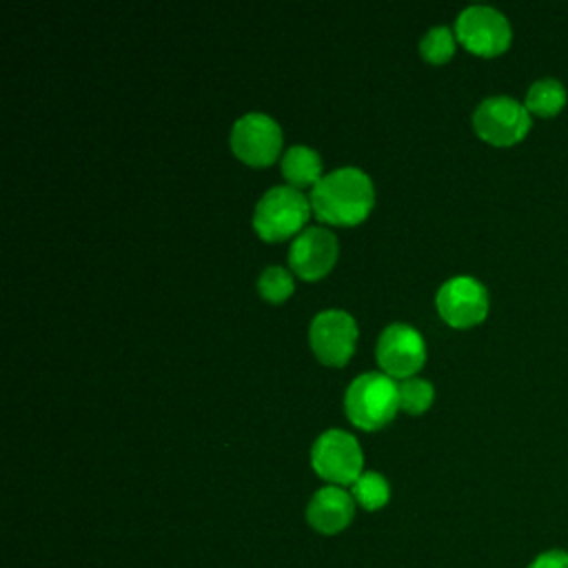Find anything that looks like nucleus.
Segmentation results:
<instances>
[{"mask_svg": "<svg viewBox=\"0 0 568 568\" xmlns=\"http://www.w3.org/2000/svg\"><path fill=\"white\" fill-rule=\"evenodd\" d=\"M373 200V182L357 166L333 169L311 189V206L315 215L333 224H355L364 220Z\"/></svg>", "mask_w": 568, "mask_h": 568, "instance_id": "f257e3e1", "label": "nucleus"}, {"mask_svg": "<svg viewBox=\"0 0 568 568\" xmlns=\"http://www.w3.org/2000/svg\"><path fill=\"white\" fill-rule=\"evenodd\" d=\"M344 408L353 424L362 428H379L399 408L397 384L386 373L364 371L346 386Z\"/></svg>", "mask_w": 568, "mask_h": 568, "instance_id": "f03ea898", "label": "nucleus"}, {"mask_svg": "<svg viewBox=\"0 0 568 568\" xmlns=\"http://www.w3.org/2000/svg\"><path fill=\"white\" fill-rule=\"evenodd\" d=\"M308 206L311 202L300 189L291 184L271 186L262 193L253 209V226L264 240H284L304 224L308 217Z\"/></svg>", "mask_w": 568, "mask_h": 568, "instance_id": "7ed1b4c3", "label": "nucleus"}, {"mask_svg": "<svg viewBox=\"0 0 568 568\" xmlns=\"http://www.w3.org/2000/svg\"><path fill=\"white\" fill-rule=\"evenodd\" d=\"M528 109L508 95L484 98L473 111V126L481 140L495 146L521 142L530 131Z\"/></svg>", "mask_w": 568, "mask_h": 568, "instance_id": "20e7f679", "label": "nucleus"}, {"mask_svg": "<svg viewBox=\"0 0 568 568\" xmlns=\"http://www.w3.org/2000/svg\"><path fill=\"white\" fill-rule=\"evenodd\" d=\"M457 40L473 53L493 58L510 47V22L501 11L488 4H468L455 20Z\"/></svg>", "mask_w": 568, "mask_h": 568, "instance_id": "39448f33", "label": "nucleus"}, {"mask_svg": "<svg viewBox=\"0 0 568 568\" xmlns=\"http://www.w3.org/2000/svg\"><path fill=\"white\" fill-rule=\"evenodd\" d=\"M311 462L320 477L337 484H353L362 475V448L357 439L342 428H328L317 435L311 448Z\"/></svg>", "mask_w": 568, "mask_h": 568, "instance_id": "423d86ee", "label": "nucleus"}, {"mask_svg": "<svg viewBox=\"0 0 568 568\" xmlns=\"http://www.w3.org/2000/svg\"><path fill=\"white\" fill-rule=\"evenodd\" d=\"M229 140L233 153L242 162L264 166L273 162L282 149V129L271 115L262 111H248L233 122Z\"/></svg>", "mask_w": 568, "mask_h": 568, "instance_id": "0eeeda50", "label": "nucleus"}, {"mask_svg": "<svg viewBox=\"0 0 568 568\" xmlns=\"http://www.w3.org/2000/svg\"><path fill=\"white\" fill-rule=\"evenodd\" d=\"M439 315L457 328L479 324L488 313V291L470 275L448 277L435 295Z\"/></svg>", "mask_w": 568, "mask_h": 568, "instance_id": "6e6552de", "label": "nucleus"}, {"mask_svg": "<svg viewBox=\"0 0 568 568\" xmlns=\"http://www.w3.org/2000/svg\"><path fill=\"white\" fill-rule=\"evenodd\" d=\"M357 337V324L351 313L342 308H326L315 313L308 326V339L315 351V355L324 364L339 366L344 364L353 348Z\"/></svg>", "mask_w": 568, "mask_h": 568, "instance_id": "1a4fd4ad", "label": "nucleus"}, {"mask_svg": "<svg viewBox=\"0 0 568 568\" xmlns=\"http://www.w3.org/2000/svg\"><path fill=\"white\" fill-rule=\"evenodd\" d=\"M375 355L388 377L404 379L424 364L426 346L417 328L406 322H393L379 333Z\"/></svg>", "mask_w": 568, "mask_h": 568, "instance_id": "9d476101", "label": "nucleus"}, {"mask_svg": "<svg viewBox=\"0 0 568 568\" xmlns=\"http://www.w3.org/2000/svg\"><path fill=\"white\" fill-rule=\"evenodd\" d=\"M337 257V237L324 226H308L288 246V264L304 280L324 275Z\"/></svg>", "mask_w": 568, "mask_h": 568, "instance_id": "9b49d317", "label": "nucleus"}, {"mask_svg": "<svg viewBox=\"0 0 568 568\" xmlns=\"http://www.w3.org/2000/svg\"><path fill=\"white\" fill-rule=\"evenodd\" d=\"M353 510H355L353 497L344 488L331 484L313 493L306 508V517L315 530L333 535L344 530L351 524Z\"/></svg>", "mask_w": 568, "mask_h": 568, "instance_id": "f8f14e48", "label": "nucleus"}, {"mask_svg": "<svg viewBox=\"0 0 568 568\" xmlns=\"http://www.w3.org/2000/svg\"><path fill=\"white\" fill-rule=\"evenodd\" d=\"M320 153L306 144H291L282 155V173L291 186L315 184L322 175Z\"/></svg>", "mask_w": 568, "mask_h": 568, "instance_id": "ddd939ff", "label": "nucleus"}, {"mask_svg": "<svg viewBox=\"0 0 568 568\" xmlns=\"http://www.w3.org/2000/svg\"><path fill=\"white\" fill-rule=\"evenodd\" d=\"M566 100H568V93H566V87L559 80L541 78V80L530 84L524 106L532 115L552 118L566 106Z\"/></svg>", "mask_w": 568, "mask_h": 568, "instance_id": "4468645a", "label": "nucleus"}, {"mask_svg": "<svg viewBox=\"0 0 568 568\" xmlns=\"http://www.w3.org/2000/svg\"><path fill=\"white\" fill-rule=\"evenodd\" d=\"M388 495H390V488L386 477L375 470H366L353 481V497L366 510L382 508L388 501Z\"/></svg>", "mask_w": 568, "mask_h": 568, "instance_id": "2eb2a0df", "label": "nucleus"}, {"mask_svg": "<svg viewBox=\"0 0 568 568\" xmlns=\"http://www.w3.org/2000/svg\"><path fill=\"white\" fill-rule=\"evenodd\" d=\"M433 384L424 377H404L399 384H397V402H399V408L408 410V413H422L430 406L433 402Z\"/></svg>", "mask_w": 568, "mask_h": 568, "instance_id": "dca6fc26", "label": "nucleus"}, {"mask_svg": "<svg viewBox=\"0 0 568 568\" xmlns=\"http://www.w3.org/2000/svg\"><path fill=\"white\" fill-rule=\"evenodd\" d=\"M422 58L428 62H446L455 51V36L446 24L430 27L419 40Z\"/></svg>", "mask_w": 568, "mask_h": 568, "instance_id": "f3484780", "label": "nucleus"}, {"mask_svg": "<svg viewBox=\"0 0 568 568\" xmlns=\"http://www.w3.org/2000/svg\"><path fill=\"white\" fill-rule=\"evenodd\" d=\"M257 291L268 302H282L293 293V275L284 266L271 264L262 268L257 277Z\"/></svg>", "mask_w": 568, "mask_h": 568, "instance_id": "a211bd4d", "label": "nucleus"}, {"mask_svg": "<svg viewBox=\"0 0 568 568\" xmlns=\"http://www.w3.org/2000/svg\"><path fill=\"white\" fill-rule=\"evenodd\" d=\"M528 568H568V552L566 550H546L532 559Z\"/></svg>", "mask_w": 568, "mask_h": 568, "instance_id": "6ab92c4d", "label": "nucleus"}]
</instances>
